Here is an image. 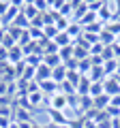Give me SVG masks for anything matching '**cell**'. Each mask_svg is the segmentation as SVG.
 I'll list each match as a JSON object with an SVG mask.
<instances>
[{
  "label": "cell",
  "mask_w": 120,
  "mask_h": 128,
  "mask_svg": "<svg viewBox=\"0 0 120 128\" xmlns=\"http://www.w3.org/2000/svg\"><path fill=\"white\" fill-rule=\"evenodd\" d=\"M47 105H49V109H56V111H67L69 109V100H67V96L62 92H58L56 96L47 98Z\"/></svg>",
  "instance_id": "6da1fadb"
},
{
  "label": "cell",
  "mask_w": 120,
  "mask_h": 128,
  "mask_svg": "<svg viewBox=\"0 0 120 128\" xmlns=\"http://www.w3.org/2000/svg\"><path fill=\"white\" fill-rule=\"evenodd\" d=\"M47 113H49V122H51V124H58V126H69V122L73 120L71 115H65V111L47 109Z\"/></svg>",
  "instance_id": "7a4b0ae2"
},
{
  "label": "cell",
  "mask_w": 120,
  "mask_h": 128,
  "mask_svg": "<svg viewBox=\"0 0 120 128\" xmlns=\"http://www.w3.org/2000/svg\"><path fill=\"white\" fill-rule=\"evenodd\" d=\"M97 17H99V22L109 24L111 19H114V2H103L101 9H99V13H97Z\"/></svg>",
  "instance_id": "3957f363"
},
{
  "label": "cell",
  "mask_w": 120,
  "mask_h": 128,
  "mask_svg": "<svg viewBox=\"0 0 120 128\" xmlns=\"http://www.w3.org/2000/svg\"><path fill=\"white\" fill-rule=\"evenodd\" d=\"M103 90H105L107 96H118L120 94V81L118 77H107L103 81Z\"/></svg>",
  "instance_id": "277c9868"
},
{
  "label": "cell",
  "mask_w": 120,
  "mask_h": 128,
  "mask_svg": "<svg viewBox=\"0 0 120 128\" xmlns=\"http://www.w3.org/2000/svg\"><path fill=\"white\" fill-rule=\"evenodd\" d=\"M39 90H41L47 98H51V96H56V94L60 92V86H58L56 81H51V79H47V81H41V83H39Z\"/></svg>",
  "instance_id": "5b68a950"
},
{
  "label": "cell",
  "mask_w": 120,
  "mask_h": 128,
  "mask_svg": "<svg viewBox=\"0 0 120 128\" xmlns=\"http://www.w3.org/2000/svg\"><path fill=\"white\" fill-rule=\"evenodd\" d=\"M90 86H92V81H90L86 75H82V79H79L77 86H75V94L77 96H88L90 94Z\"/></svg>",
  "instance_id": "8992f818"
},
{
  "label": "cell",
  "mask_w": 120,
  "mask_h": 128,
  "mask_svg": "<svg viewBox=\"0 0 120 128\" xmlns=\"http://www.w3.org/2000/svg\"><path fill=\"white\" fill-rule=\"evenodd\" d=\"M47 79H51V68L45 66V64L37 66V68H34V81L41 83V81H47Z\"/></svg>",
  "instance_id": "52a82bcc"
},
{
  "label": "cell",
  "mask_w": 120,
  "mask_h": 128,
  "mask_svg": "<svg viewBox=\"0 0 120 128\" xmlns=\"http://www.w3.org/2000/svg\"><path fill=\"white\" fill-rule=\"evenodd\" d=\"M67 34H69V38L71 41H77V38H82V34H84V28H82V24H77V22H71L69 24V28H67Z\"/></svg>",
  "instance_id": "ba28073f"
},
{
  "label": "cell",
  "mask_w": 120,
  "mask_h": 128,
  "mask_svg": "<svg viewBox=\"0 0 120 128\" xmlns=\"http://www.w3.org/2000/svg\"><path fill=\"white\" fill-rule=\"evenodd\" d=\"M109 100H111V96H107V94L97 96V98H92V109H97V111H105L107 107H109Z\"/></svg>",
  "instance_id": "9c48e42d"
},
{
  "label": "cell",
  "mask_w": 120,
  "mask_h": 128,
  "mask_svg": "<svg viewBox=\"0 0 120 128\" xmlns=\"http://www.w3.org/2000/svg\"><path fill=\"white\" fill-rule=\"evenodd\" d=\"M88 13V2H73V22H79Z\"/></svg>",
  "instance_id": "30bf717a"
},
{
  "label": "cell",
  "mask_w": 120,
  "mask_h": 128,
  "mask_svg": "<svg viewBox=\"0 0 120 128\" xmlns=\"http://www.w3.org/2000/svg\"><path fill=\"white\" fill-rule=\"evenodd\" d=\"M17 62H24V49L19 45H15L13 49H9V64H17Z\"/></svg>",
  "instance_id": "8fae6325"
},
{
  "label": "cell",
  "mask_w": 120,
  "mask_h": 128,
  "mask_svg": "<svg viewBox=\"0 0 120 128\" xmlns=\"http://www.w3.org/2000/svg\"><path fill=\"white\" fill-rule=\"evenodd\" d=\"M15 107V105H13ZM30 113L32 111H28V109H22V107H17V109L13 111V122L17 120V122H34L32 118H30Z\"/></svg>",
  "instance_id": "7c38bea8"
},
{
  "label": "cell",
  "mask_w": 120,
  "mask_h": 128,
  "mask_svg": "<svg viewBox=\"0 0 120 128\" xmlns=\"http://www.w3.org/2000/svg\"><path fill=\"white\" fill-rule=\"evenodd\" d=\"M28 102H30V105L34 107V109H37L39 105H43V102H47V96L43 94L41 90H39V92H32V94H28Z\"/></svg>",
  "instance_id": "4fadbf2b"
},
{
  "label": "cell",
  "mask_w": 120,
  "mask_h": 128,
  "mask_svg": "<svg viewBox=\"0 0 120 128\" xmlns=\"http://www.w3.org/2000/svg\"><path fill=\"white\" fill-rule=\"evenodd\" d=\"M51 81H56L58 86L67 81V68H65V64H62V66H56V68L51 70Z\"/></svg>",
  "instance_id": "5bb4252c"
},
{
  "label": "cell",
  "mask_w": 120,
  "mask_h": 128,
  "mask_svg": "<svg viewBox=\"0 0 120 128\" xmlns=\"http://www.w3.org/2000/svg\"><path fill=\"white\" fill-rule=\"evenodd\" d=\"M22 13L28 17V22H32V19L37 17V15H41L37 9H34V4H32V2H22Z\"/></svg>",
  "instance_id": "9a60e30c"
},
{
  "label": "cell",
  "mask_w": 120,
  "mask_h": 128,
  "mask_svg": "<svg viewBox=\"0 0 120 128\" xmlns=\"http://www.w3.org/2000/svg\"><path fill=\"white\" fill-rule=\"evenodd\" d=\"M43 64H45V66H49V68L54 70L56 66H62V60H60L58 54H51V56H43Z\"/></svg>",
  "instance_id": "2e32d148"
},
{
  "label": "cell",
  "mask_w": 120,
  "mask_h": 128,
  "mask_svg": "<svg viewBox=\"0 0 120 128\" xmlns=\"http://www.w3.org/2000/svg\"><path fill=\"white\" fill-rule=\"evenodd\" d=\"M88 79L90 81H105V73H103V66H92L90 73H88Z\"/></svg>",
  "instance_id": "e0dca14e"
},
{
  "label": "cell",
  "mask_w": 120,
  "mask_h": 128,
  "mask_svg": "<svg viewBox=\"0 0 120 128\" xmlns=\"http://www.w3.org/2000/svg\"><path fill=\"white\" fill-rule=\"evenodd\" d=\"M54 43L58 45V49H62V47H69V45H73V41L69 38V34H67V32H58V36L54 38Z\"/></svg>",
  "instance_id": "ac0fdd59"
},
{
  "label": "cell",
  "mask_w": 120,
  "mask_h": 128,
  "mask_svg": "<svg viewBox=\"0 0 120 128\" xmlns=\"http://www.w3.org/2000/svg\"><path fill=\"white\" fill-rule=\"evenodd\" d=\"M116 70H118V60H107V62H103V73H105V77L116 75Z\"/></svg>",
  "instance_id": "d6986e66"
},
{
  "label": "cell",
  "mask_w": 120,
  "mask_h": 128,
  "mask_svg": "<svg viewBox=\"0 0 120 128\" xmlns=\"http://www.w3.org/2000/svg\"><path fill=\"white\" fill-rule=\"evenodd\" d=\"M105 94V90H103V81H92V86H90V98H97V96Z\"/></svg>",
  "instance_id": "ffe728a7"
},
{
  "label": "cell",
  "mask_w": 120,
  "mask_h": 128,
  "mask_svg": "<svg viewBox=\"0 0 120 128\" xmlns=\"http://www.w3.org/2000/svg\"><path fill=\"white\" fill-rule=\"evenodd\" d=\"M105 30L111 32V34L118 38V36H120V22H118V19H111L109 24H105Z\"/></svg>",
  "instance_id": "44dd1931"
},
{
  "label": "cell",
  "mask_w": 120,
  "mask_h": 128,
  "mask_svg": "<svg viewBox=\"0 0 120 128\" xmlns=\"http://www.w3.org/2000/svg\"><path fill=\"white\" fill-rule=\"evenodd\" d=\"M32 4H34V9H37L41 15L47 13V11H51V2H45V0H34Z\"/></svg>",
  "instance_id": "7402d4cb"
},
{
  "label": "cell",
  "mask_w": 120,
  "mask_h": 128,
  "mask_svg": "<svg viewBox=\"0 0 120 128\" xmlns=\"http://www.w3.org/2000/svg\"><path fill=\"white\" fill-rule=\"evenodd\" d=\"M15 45H17V43H15V38L11 36V34H7V32H5V38H2V43H0V47H5V49H13Z\"/></svg>",
  "instance_id": "603a6c76"
},
{
  "label": "cell",
  "mask_w": 120,
  "mask_h": 128,
  "mask_svg": "<svg viewBox=\"0 0 120 128\" xmlns=\"http://www.w3.org/2000/svg\"><path fill=\"white\" fill-rule=\"evenodd\" d=\"M13 68H15V79H22L24 73H26V68H28V64H26V62H17Z\"/></svg>",
  "instance_id": "cb8c5ba5"
},
{
  "label": "cell",
  "mask_w": 120,
  "mask_h": 128,
  "mask_svg": "<svg viewBox=\"0 0 120 128\" xmlns=\"http://www.w3.org/2000/svg\"><path fill=\"white\" fill-rule=\"evenodd\" d=\"M101 60H103V62H107V60H116V56H114V47H103Z\"/></svg>",
  "instance_id": "d4e9b609"
},
{
  "label": "cell",
  "mask_w": 120,
  "mask_h": 128,
  "mask_svg": "<svg viewBox=\"0 0 120 128\" xmlns=\"http://www.w3.org/2000/svg\"><path fill=\"white\" fill-rule=\"evenodd\" d=\"M84 124H86V120H84V118H73L69 122V128H84Z\"/></svg>",
  "instance_id": "484cf974"
},
{
  "label": "cell",
  "mask_w": 120,
  "mask_h": 128,
  "mask_svg": "<svg viewBox=\"0 0 120 128\" xmlns=\"http://www.w3.org/2000/svg\"><path fill=\"white\" fill-rule=\"evenodd\" d=\"M9 9H11V2H9V0L0 2V19H2V17L7 15V11H9Z\"/></svg>",
  "instance_id": "4316f807"
},
{
  "label": "cell",
  "mask_w": 120,
  "mask_h": 128,
  "mask_svg": "<svg viewBox=\"0 0 120 128\" xmlns=\"http://www.w3.org/2000/svg\"><path fill=\"white\" fill-rule=\"evenodd\" d=\"M7 92H9V81H2V79H0V98L7 96Z\"/></svg>",
  "instance_id": "83f0119b"
},
{
  "label": "cell",
  "mask_w": 120,
  "mask_h": 128,
  "mask_svg": "<svg viewBox=\"0 0 120 128\" xmlns=\"http://www.w3.org/2000/svg\"><path fill=\"white\" fill-rule=\"evenodd\" d=\"M11 124H13L11 118H2V115H0V128H11Z\"/></svg>",
  "instance_id": "f1b7e54d"
},
{
  "label": "cell",
  "mask_w": 120,
  "mask_h": 128,
  "mask_svg": "<svg viewBox=\"0 0 120 128\" xmlns=\"http://www.w3.org/2000/svg\"><path fill=\"white\" fill-rule=\"evenodd\" d=\"M114 19L120 22V2H114Z\"/></svg>",
  "instance_id": "f546056e"
},
{
  "label": "cell",
  "mask_w": 120,
  "mask_h": 128,
  "mask_svg": "<svg viewBox=\"0 0 120 128\" xmlns=\"http://www.w3.org/2000/svg\"><path fill=\"white\" fill-rule=\"evenodd\" d=\"M109 105H111V107H118V109H120V94H118V96H111Z\"/></svg>",
  "instance_id": "4dcf8cb0"
},
{
  "label": "cell",
  "mask_w": 120,
  "mask_h": 128,
  "mask_svg": "<svg viewBox=\"0 0 120 128\" xmlns=\"http://www.w3.org/2000/svg\"><path fill=\"white\" fill-rule=\"evenodd\" d=\"M45 128H69V126H58V124H51V122H49Z\"/></svg>",
  "instance_id": "1f68e13d"
},
{
  "label": "cell",
  "mask_w": 120,
  "mask_h": 128,
  "mask_svg": "<svg viewBox=\"0 0 120 128\" xmlns=\"http://www.w3.org/2000/svg\"><path fill=\"white\" fill-rule=\"evenodd\" d=\"M5 32H7L5 28H0V43H2V38H5Z\"/></svg>",
  "instance_id": "d6a6232c"
},
{
  "label": "cell",
  "mask_w": 120,
  "mask_h": 128,
  "mask_svg": "<svg viewBox=\"0 0 120 128\" xmlns=\"http://www.w3.org/2000/svg\"><path fill=\"white\" fill-rule=\"evenodd\" d=\"M32 128H45V126H41V124H37V122H32Z\"/></svg>",
  "instance_id": "836d02e7"
},
{
  "label": "cell",
  "mask_w": 120,
  "mask_h": 128,
  "mask_svg": "<svg viewBox=\"0 0 120 128\" xmlns=\"http://www.w3.org/2000/svg\"><path fill=\"white\" fill-rule=\"evenodd\" d=\"M116 43H118V45H120V36H118V38H116Z\"/></svg>",
  "instance_id": "e575fe53"
},
{
  "label": "cell",
  "mask_w": 120,
  "mask_h": 128,
  "mask_svg": "<svg viewBox=\"0 0 120 128\" xmlns=\"http://www.w3.org/2000/svg\"><path fill=\"white\" fill-rule=\"evenodd\" d=\"M0 28H2V22H0Z\"/></svg>",
  "instance_id": "d590c367"
}]
</instances>
